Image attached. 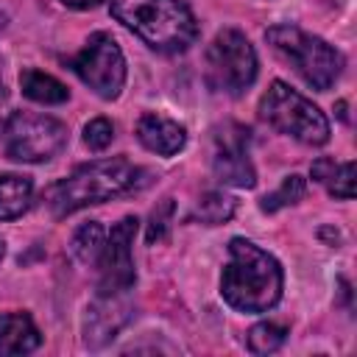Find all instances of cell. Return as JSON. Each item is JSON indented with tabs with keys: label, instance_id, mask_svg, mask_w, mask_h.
<instances>
[{
	"label": "cell",
	"instance_id": "1",
	"mask_svg": "<svg viewBox=\"0 0 357 357\" xmlns=\"http://www.w3.org/2000/svg\"><path fill=\"white\" fill-rule=\"evenodd\" d=\"M284 287L282 265L273 254L245 237L229 240V262L220 273V296L229 307L257 315L279 304Z\"/></svg>",
	"mask_w": 357,
	"mask_h": 357
},
{
	"label": "cell",
	"instance_id": "2",
	"mask_svg": "<svg viewBox=\"0 0 357 357\" xmlns=\"http://www.w3.org/2000/svg\"><path fill=\"white\" fill-rule=\"evenodd\" d=\"M139 176H142V170L123 156L95 159V162L75 167L67 178L50 184L45 190V206L50 209V215L56 220H61L84 206L103 204V201H112V198L134 190Z\"/></svg>",
	"mask_w": 357,
	"mask_h": 357
},
{
	"label": "cell",
	"instance_id": "3",
	"mask_svg": "<svg viewBox=\"0 0 357 357\" xmlns=\"http://www.w3.org/2000/svg\"><path fill=\"white\" fill-rule=\"evenodd\" d=\"M109 11L156 53L176 56L198 39L195 14L184 0H109Z\"/></svg>",
	"mask_w": 357,
	"mask_h": 357
},
{
	"label": "cell",
	"instance_id": "4",
	"mask_svg": "<svg viewBox=\"0 0 357 357\" xmlns=\"http://www.w3.org/2000/svg\"><path fill=\"white\" fill-rule=\"evenodd\" d=\"M265 39L318 92H326L337 81V75L343 70L340 50H335L321 36H312V33L301 31L298 25H287V22L271 25L265 31Z\"/></svg>",
	"mask_w": 357,
	"mask_h": 357
},
{
	"label": "cell",
	"instance_id": "5",
	"mask_svg": "<svg viewBox=\"0 0 357 357\" xmlns=\"http://www.w3.org/2000/svg\"><path fill=\"white\" fill-rule=\"evenodd\" d=\"M259 117L279 134H287L312 148L326 145L332 134L326 114L284 81H271L259 98Z\"/></svg>",
	"mask_w": 357,
	"mask_h": 357
},
{
	"label": "cell",
	"instance_id": "6",
	"mask_svg": "<svg viewBox=\"0 0 357 357\" xmlns=\"http://www.w3.org/2000/svg\"><path fill=\"white\" fill-rule=\"evenodd\" d=\"M204 78L212 92L243 95L257 78V53L245 33L237 28H223L206 45Z\"/></svg>",
	"mask_w": 357,
	"mask_h": 357
},
{
	"label": "cell",
	"instance_id": "7",
	"mask_svg": "<svg viewBox=\"0 0 357 357\" xmlns=\"http://www.w3.org/2000/svg\"><path fill=\"white\" fill-rule=\"evenodd\" d=\"M67 145V126L50 114L11 112L3 123V148L14 162H50Z\"/></svg>",
	"mask_w": 357,
	"mask_h": 357
},
{
	"label": "cell",
	"instance_id": "8",
	"mask_svg": "<svg viewBox=\"0 0 357 357\" xmlns=\"http://www.w3.org/2000/svg\"><path fill=\"white\" fill-rule=\"evenodd\" d=\"M67 64L103 100H114L126 84V56L117 39L106 31L92 33Z\"/></svg>",
	"mask_w": 357,
	"mask_h": 357
},
{
	"label": "cell",
	"instance_id": "9",
	"mask_svg": "<svg viewBox=\"0 0 357 357\" xmlns=\"http://www.w3.org/2000/svg\"><path fill=\"white\" fill-rule=\"evenodd\" d=\"M251 131L240 123H223L212 134V173L223 187L251 190L257 184V170L248 159Z\"/></svg>",
	"mask_w": 357,
	"mask_h": 357
},
{
	"label": "cell",
	"instance_id": "10",
	"mask_svg": "<svg viewBox=\"0 0 357 357\" xmlns=\"http://www.w3.org/2000/svg\"><path fill=\"white\" fill-rule=\"evenodd\" d=\"M139 229L137 215H126L120 223L112 226L100 259H98V293H131L134 282H137V271H134V257H131V243L134 234Z\"/></svg>",
	"mask_w": 357,
	"mask_h": 357
},
{
	"label": "cell",
	"instance_id": "11",
	"mask_svg": "<svg viewBox=\"0 0 357 357\" xmlns=\"http://www.w3.org/2000/svg\"><path fill=\"white\" fill-rule=\"evenodd\" d=\"M131 312L134 304L128 293H98L84 315V343L89 349L106 346L131 321Z\"/></svg>",
	"mask_w": 357,
	"mask_h": 357
},
{
	"label": "cell",
	"instance_id": "12",
	"mask_svg": "<svg viewBox=\"0 0 357 357\" xmlns=\"http://www.w3.org/2000/svg\"><path fill=\"white\" fill-rule=\"evenodd\" d=\"M137 139L142 142V148H148L156 156H176L184 145H187V128L165 114L156 112H145L137 120Z\"/></svg>",
	"mask_w": 357,
	"mask_h": 357
},
{
	"label": "cell",
	"instance_id": "13",
	"mask_svg": "<svg viewBox=\"0 0 357 357\" xmlns=\"http://www.w3.org/2000/svg\"><path fill=\"white\" fill-rule=\"evenodd\" d=\"M39 343L42 335L28 312H0V354H28Z\"/></svg>",
	"mask_w": 357,
	"mask_h": 357
},
{
	"label": "cell",
	"instance_id": "14",
	"mask_svg": "<svg viewBox=\"0 0 357 357\" xmlns=\"http://www.w3.org/2000/svg\"><path fill=\"white\" fill-rule=\"evenodd\" d=\"M20 89L28 100L33 103H45V106H59L70 98V89L50 73H42V70H33V67H25L20 73Z\"/></svg>",
	"mask_w": 357,
	"mask_h": 357
},
{
	"label": "cell",
	"instance_id": "15",
	"mask_svg": "<svg viewBox=\"0 0 357 357\" xmlns=\"http://www.w3.org/2000/svg\"><path fill=\"white\" fill-rule=\"evenodd\" d=\"M33 195V184L28 176L20 173H3L0 176V220L20 218Z\"/></svg>",
	"mask_w": 357,
	"mask_h": 357
},
{
	"label": "cell",
	"instance_id": "16",
	"mask_svg": "<svg viewBox=\"0 0 357 357\" xmlns=\"http://www.w3.org/2000/svg\"><path fill=\"white\" fill-rule=\"evenodd\" d=\"M234 212H237V198L223 190H215V192L201 195L190 220H198L204 226H220V223H229L234 218Z\"/></svg>",
	"mask_w": 357,
	"mask_h": 357
},
{
	"label": "cell",
	"instance_id": "17",
	"mask_svg": "<svg viewBox=\"0 0 357 357\" xmlns=\"http://www.w3.org/2000/svg\"><path fill=\"white\" fill-rule=\"evenodd\" d=\"M103 243H106V231L98 220H89V223H81L70 240V254L81 262V265H98L100 259V251H103Z\"/></svg>",
	"mask_w": 357,
	"mask_h": 357
},
{
	"label": "cell",
	"instance_id": "18",
	"mask_svg": "<svg viewBox=\"0 0 357 357\" xmlns=\"http://www.w3.org/2000/svg\"><path fill=\"white\" fill-rule=\"evenodd\" d=\"M304 192H307V178L298 176V173H290V176L282 178V184H279L273 192H268V195L259 201V209L268 212V215H271V212H279V209H284V206L298 204V201L304 198Z\"/></svg>",
	"mask_w": 357,
	"mask_h": 357
},
{
	"label": "cell",
	"instance_id": "19",
	"mask_svg": "<svg viewBox=\"0 0 357 357\" xmlns=\"http://www.w3.org/2000/svg\"><path fill=\"white\" fill-rule=\"evenodd\" d=\"M284 340H287V329L273 321H259L245 335L248 351H254V354H273Z\"/></svg>",
	"mask_w": 357,
	"mask_h": 357
},
{
	"label": "cell",
	"instance_id": "20",
	"mask_svg": "<svg viewBox=\"0 0 357 357\" xmlns=\"http://www.w3.org/2000/svg\"><path fill=\"white\" fill-rule=\"evenodd\" d=\"M173 212H176V204L173 198H162V204L153 206L151 218H148V231H145V243L148 245H156L167 237V229L173 223Z\"/></svg>",
	"mask_w": 357,
	"mask_h": 357
},
{
	"label": "cell",
	"instance_id": "21",
	"mask_svg": "<svg viewBox=\"0 0 357 357\" xmlns=\"http://www.w3.org/2000/svg\"><path fill=\"white\" fill-rule=\"evenodd\" d=\"M114 139V126L106 117H95L84 126V142L89 151H106Z\"/></svg>",
	"mask_w": 357,
	"mask_h": 357
},
{
	"label": "cell",
	"instance_id": "22",
	"mask_svg": "<svg viewBox=\"0 0 357 357\" xmlns=\"http://www.w3.org/2000/svg\"><path fill=\"white\" fill-rule=\"evenodd\" d=\"M326 187H329L332 198H340V201L354 198V162L337 165L335 173L329 176V181H326Z\"/></svg>",
	"mask_w": 357,
	"mask_h": 357
},
{
	"label": "cell",
	"instance_id": "23",
	"mask_svg": "<svg viewBox=\"0 0 357 357\" xmlns=\"http://www.w3.org/2000/svg\"><path fill=\"white\" fill-rule=\"evenodd\" d=\"M335 159H329V156H318L315 162H312V167H310V176L315 178V181H321V184H326L329 181V176L335 173Z\"/></svg>",
	"mask_w": 357,
	"mask_h": 357
},
{
	"label": "cell",
	"instance_id": "24",
	"mask_svg": "<svg viewBox=\"0 0 357 357\" xmlns=\"http://www.w3.org/2000/svg\"><path fill=\"white\" fill-rule=\"evenodd\" d=\"M67 8H78V11H86V8H95V6H100L103 0H61Z\"/></svg>",
	"mask_w": 357,
	"mask_h": 357
},
{
	"label": "cell",
	"instance_id": "25",
	"mask_svg": "<svg viewBox=\"0 0 357 357\" xmlns=\"http://www.w3.org/2000/svg\"><path fill=\"white\" fill-rule=\"evenodd\" d=\"M6 257V243H3V237H0V259Z\"/></svg>",
	"mask_w": 357,
	"mask_h": 357
},
{
	"label": "cell",
	"instance_id": "26",
	"mask_svg": "<svg viewBox=\"0 0 357 357\" xmlns=\"http://www.w3.org/2000/svg\"><path fill=\"white\" fill-rule=\"evenodd\" d=\"M3 28H6V14L0 11V31H3Z\"/></svg>",
	"mask_w": 357,
	"mask_h": 357
}]
</instances>
